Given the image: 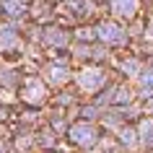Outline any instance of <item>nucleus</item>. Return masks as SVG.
<instances>
[{
	"mask_svg": "<svg viewBox=\"0 0 153 153\" xmlns=\"http://www.w3.org/2000/svg\"><path fill=\"white\" fill-rule=\"evenodd\" d=\"M70 140L88 148V145L96 143V132H94V127H88V125H75V127L70 130Z\"/></svg>",
	"mask_w": 153,
	"mask_h": 153,
	"instance_id": "f257e3e1",
	"label": "nucleus"
},
{
	"mask_svg": "<svg viewBox=\"0 0 153 153\" xmlns=\"http://www.w3.org/2000/svg\"><path fill=\"white\" fill-rule=\"evenodd\" d=\"M99 36L104 42H109V44H122L125 42V31L114 24H101L99 26Z\"/></svg>",
	"mask_w": 153,
	"mask_h": 153,
	"instance_id": "f03ea898",
	"label": "nucleus"
},
{
	"mask_svg": "<svg viewBox=\"0 0 153 153\" xmlns=\"http://www.w3.org/2000/svg\"><path fill=\"white\" fill-rule=\"evenodd\" d=\"M101 83H104V78H101V73H99V70H86V73L81 75V86H83L86 91L99 88Z\"/></svg>",
	"mask_w": 153,
	"mask_h": 153,
	"instance_id": "7ed1b4c3",
	"label": "nucleus"
},
{
	"mask_svg": "<svg viewBox=\"0 0 153 153\" xmlns=\"http://www.w3.org/2000/svg\"><path fill=\"white\" fill-rule=\"evenodd\" d=\"M3 10H5V16L18 18V16H21V13L26 10V5L21 3V0H3Z\"/></svg>",
	"mask_w": 153,
	"mask_h": 153,
	"instance_id": "20e7f679",
	"label": "nucleus"
},
{
	"mask_svg": "<svg viewBox=\"0 0 153 153\" xmlns=\"http://www.w3.org/2000/svg\"><path fill=\"white\" fill-rule=\"evenodd\" d=\"M65 78H68V68H62V65H52L49 68V81L52 83H62Z\"/></svg>",
	"mask_w": 153,
	"mask_h": 153,
	"instance_id": "39448f33",
	"label": "nucleus"
},
{
	"mask_svg": "<svg viewBox=\"0 0 153 153\" xmlns=\"http://www.w3.org/2000/svg\"><path fill=\"white\" fill-rule=\"evenodd\" d=\"M42 94H44L42 83H31V86L26 88V94H24V96H29V101H31V104H36V101L42 99Z\"/></svg>",
	"mask_w": 153,
	"mask_h": 153,
	"instance_id": "423d86ee",
	"label": "nucleus"
},
{
	"mask_svg": "<svg viewBox=\"0 0 153 153\" xmlns=\"http://www.w3.org/2000/svg\"><path fill=\"white\" fill-rule=\"evenodd\" d=\"M114 8H117V13H122V16H130L132 8H135V0H114Z\"/></svg>",
	"mask_w": 153,
	"mask_h": 153,
	"instance_id": "0eeeda50",
	"label": "nucleus"
},
{
	"mask_svg": "<svg viewBox=\"0 0 153 153\" xmlns=\"http://www.w3.org/2000/svg\"><path fill=\"white\" fill-rule=\"evenodd\" d=\"M0 44H3V47H13V44H16L13 29H0Z\"/></svg>",
	"mask_w": 153,
	"mask_h": 153,
	"instance_id": "6e6552de",
	"label": "nucleus"
},
{
	"mask_svg": "<svg viewBox=\"0 0 153 153\" xmlns=\"http://www.w3.org/2000/svg\"><path fill=\"white\" fill-rule=\"evenodd\" d=\"M140 140H143L145 145H153V127H151V122H143V125H140Z\"/></svg>",
	"mask_w": 153,
	"mask_h": 153,
	"instance_id": "1a4fd4ad",
	"label": "nucleus"
},
{
	"mask_svg": "<svg viewBox=\"0 0 153 153\" xmlns=\"http://www.w3.org/2000/svg\"><path fill=\"white\" fill-rule=\"evenodd\" d=\"M122 143L132 145V143H135V132H132V130H125V132H122Z\"/></svg>",
	"mask_w": 153,
	"mask_h": 153,
	"instance_id": "9d476101",
	"label": "nucleus"
},
{
	"mask_svg": "<svg viewBox=\"0 0 153 153\" xmlns=\"http://www.w3.org/2000/svg\"><path fill=\"white\" fill-rule=\"evenodd\" d=\"M143 83H145V86H153V73H145V75H143Z\"/></svg>",
	"mask_w": 153,
	"mask_h": 153,
	"instance_id": "9b49d317",
	"label": "nucleus"
}]
</instances>
